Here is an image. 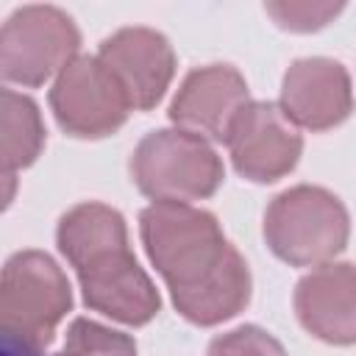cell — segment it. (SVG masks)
<instances>
[{"label":"cell","mask_w":356,"mask_h":356,"mask_svg":"<svg viewBox=\"0 0 356 356\" xmlns=\"http://www.w3.org/2000/svg\"><path fill=\"white\" fill-rule=\"evenodd\" d=\"M64 353L72 356H136V342L128 334L111 331L95 320H72L64 342Z\"/></svg>","instance_id":"obj_14"},{"label":"cell","mask_w":356,"mask_h":356,"mask_svg":"<svg viewBox=\"0 0 356 356\" xmlns=\"http://www.w3.org/2000/svg\"><path fill=\"white\" fill-rule=\"evenodd\" d=\"M284 114L303 128L325 131L342 122L353 108L350 78L339 61L300 58L295 61L281 86Z\"/></svg>","instance_id":"obj_11"},{"label":"cell","mask_w":356,"mask_h":356,"mask_svg":"<svg viewBox=\"0 0 356 356\" xmlns=\"http://www.w3.org/2000/svg\"><path fill=\"white\" fill-rule=\"evenodd\" d=\"M3 356H42V348H33L17 337L3 334Z\"/></svg>","instance_id":"obj_17"},{"label":"cell","mask_w":356,"mask_h":356,"mask_svg":"<svg viewBox=\"0 0 356 356\" xmlns=\"http://www.w3.org/2000/svg\"><path fill=\"white\" fill-rule=\"evenodd\" d=\"M245 103V78L231 64H209L192 70L184 78L170 106V120L178 122L184 131H192L197 136L206 134L217 142H225L228 128Z\"/></svg>","instance_id":"obj_10"},{"label":"cell","mask_w":356,"mask_h":356,"mask_svg":"<svg viewBox=\"0 0 356 356\" xmlns=\"http://www.w3.org/2000/svg\"><path fill=\"white\" fill-rule=\"evenodd\" d=\"M97 58L114 72L120 86L128 95L131 108H153L175 72V56L170 42L150 28H122L114 36L103 39Z\"/></svg>","instance_id":"obj_9"},{"label":"cell","mask_w":356,"mask_h":356,"mask_svg":"<svg viewBox=\"0 0 356 356\" xmlns=\"http://www.w3.org/2000/svg\"><path fill=\"white\" fill-rule=\"evenodd\" d=\"M78 44L81 33L61 8L25 6L0 31V72L6 81L39 86L75 58Z\"/></svg>","instance_id":"obj_6"},{"label":"cell","mask_w":356,"mask_h":356,"mask_svg":"<svg viewBox=\"0 0 356 356\" xmlns=\"http://www.w3.org/2000/svg\"><path fill=\"white\" fill-rule=\"evenodd\" d=\"M206 356H286L281 342L259 325H239L211 339Z\"/></svg>","instance_id":"obj_15"},{"label":"cell","mask_w":356,"mask_h":356,"mask_svg":"<svg viewBox=\"0 0 356 356\" xmlns=\"http://www.w3.org/2000/svg\"><path fill=\"white\" fill-rule=\"evenodd\" d=\"M348 234L350 222L342 200L323 186H292L273 197L264 211L270 250L295 267L325 264L345 248Z\"/></svg>","instance_id":"obj_3"},{"label":"cell","mask_w":356,"mask_h":356,"mask_svg":"<svg viewBox=\"0 0 356 356\" xmlns=\"http://www.w3.org/2000/svg\"><path fill=\"white\" fill-rule=\"evenodd\" d=\"M139 234L186 320L214 325L245 309L250 273L214 214L189 203H153L139 217Z\"/></svg>","instance_id":"obj_1"},{"label":"cell","mask_w":356,"mask_h":356,"mask_svg":"<svg viewBox=\"0 0 356 356\" xmlns=\"http://www.w3.org/2000/svg\"><path fill=\"white\" fill-rule=\"evenodd\" d=\"M267 11L273 17H278V22L284 28L312 31V28L325 25V19L339 11V6H314V3H281L278 6V3H270Z\"/></svg>","instance_id":"obj_16"},{"label":"cell","mask_w":356,"mask_h":356,"mask_svg":"<svg viewBox=\"0 0 356 356\" xmlns=\"http://www.w3.org/2000/svg\"><path fill=\"white\" fill-rule=\"evenodd\" d=\"M295 312L309 334L334 345L356 342V267L320 264L295 289Z\"/></svg>","instance_id":"obj_12"},{"label":"cell","mask_w":356,"mask_h":356,"mask_svg":"<svg viewBox=\"0 0 356 356\" xmlns=\"http://www.w3.org/2000/svg\"><path fill=\"white\" fill-rule=\"evenodd\" d=\"M0 100H3V136H0L3 178L11 181L14 170L28 167L39 156V150L44 145V128H42L39 108L31 97L3 89Z\"/></svg>","instance_id":"obj_13"},{"label":"cell","mask_w":356,"mask_h":356,"mask_svg":"<svg viewBox=\"0 0 356 356\" xmlns=\"http://www.w3.org/2000/svg\"><path fill=\"white\" fill-rule=\"evenodd\" d=\"M56 239L78 273L89 309L128 325L156 317L159 292L128 248L120 211L103 203H81L61 217Z\"/></svg>","instance_id":"obj_2"},{"label":"cell","mask_w":356,"mask_h":356,"mask_svg":"<svg viewBox=\"0 0 356 356\" xmlns=\"http://www.w3.org/2000/svg\"><path fill=\"white\" fill-rule=\"evenodd\" d=\"M225 145L231 150L239 175L270 184L286 175L303 150V139L295 122L281 106L264 100H248L234 117Z\"/></svg>","instance_id":"obj_8"},{"label":"cell","mask_w":356,"mask_h":356,"mask_svg":"<svg viewBox=\"0 0 356 356\" xmlns=\"http://www.w3.org/2000/svg\"><path fill=\"white\" fill-rule=\"evenodd\" d=\"M50 106L58 125L83 139L114 134L128 111V95L114 72L97 56H75L50 89Z\"/></svg>","instance_id":"obj_7"},{"label":"cell","mask_w":356,"mask_h":356,"mask_svg":"<svg viewBox=\"0 0 356 356\" xmlns=\"http://www.w3.org/2000/svg\"><path fill=\"white\" fill-rule=\"evenodd\" d=\"M131 178L156 203H186L217 192L222 161L203 136L184 128H164L136 145Z\"/></svg>","instance_id":"obj_4"},{"label":"cell","mask_w":356,"mask_h":356,"mask_svg":"<svg viewBox=\"0 0 356 356\" xmlns=\"http://www.w3.org/2000/svg\"><path fill=\"white\" fill-rule=\"evenodd\" d=\"M72 292L67 275L42 250L14 253L3 267L0 331L33 348L53 339L58 320L70 312Z\"/></svg>","instance_id":"obj_5"},{"label":"cell","mask_w":356,"mask_h":356,"mask_svg":"<svg viewBox=\"0 0 356 356\" xmlns=\"http://www.w3.org/2000/svg\"><path fill=\"white\" fill-rule=\"evenodd\" d=\"M58 356H72V353H64V350H61V353H58Z\"/></svg>","instance_id":"obj_18"}]
</instances>
